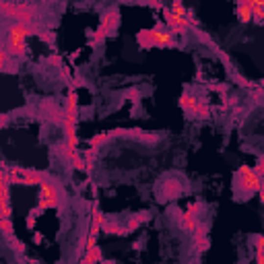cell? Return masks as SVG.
<instances>
[{"instance_id": "1", "label": "cell", "mask_w": 264, "mask_h": 264, "mask_svg": "<svg viewBox=\"0 0 264 264\" xmlns=\"http://www.w3.org/2000/svg\"><path fill=\"white\" fill-rule=\"evenodd\" d=\"M40 23H31V25H23V23H8L4 27V44H6V52L13 60H21L27 56L29 46H27V37L31 35H40L42 31Z\"/></svg>"}, {"instance_id": "2", "label": "cell", "mask_w": 264, "mask_h": 264, "mask_svg": "<svg viewBox=\"0 0 264 264\" xmlns=\"http://www.w3.org/2000/svg\"><path fill=\"white\" fill-rule=\"evenodd\" d=\"M68 204V194L62 188V184L56 178H48L40 186V194H37V207L42 211H64Z\"/></svg>"}, {"instance_id": "3", "label": "cell", "mask_w": 264, "mask_h": 264, "mask_svg": "<svg viewBox=\"0 0 264 264\" xmlns=\"http://www.w3.org/2000/svg\"><path fill=\"white\" fill-rule=\"evenodd\" d=\"M136 42L143 50H151V48H178L175 35H171L161 21H157L151 29H143L136 33Z\"/></svg>"}, {"instance_id": "4", "label": "cell", "mask_w": 264, "mask_h": 264, "mask_svg": "<svg viewBox=\"0 0 264 264\" xmlns=\"http://www.w3.org/2000/svg\"><path fill=\"white\" fill-rule=\"evenodd\" d=\"M236 192L243 198H250L252 194H262V180L258 178L250 165H241L236 173Z\"/></svg>"}, {"instance_id": "5", "label": "cell", "mask_w": 264, "mask_h": 264, "mask_svg": "<svg viewBox=\"0 0 264 264\" xmlns=\"http://www.w3.org/2000/svg\"><path fill=\"white\" fill-rule=\"evenodd\" d=\"M163 11V19H165V29L171 33V35H182V37H186L190 33V25L186 23V19H182V17H175L168 6H163L161 8Z\"/></svg>"}, {"instance_id": "6", "label": "cell", "mask_w": 264, "mask_h": 264, "mask_svg": "<svg viewBox=\"0 0 264 264\" xmlns=\"http://www.w3.org/2000/svg\"><path fill=\"white\" fill-rule=\"evenodd\" d=\"M54 151L60 155V157H62L66 163H71L76 171H85V161H83V155L79 153V149H72V146H68V144L62 141V143H58V144L54 146Z\"/></svg>"}, {"instance_id": "7", "label": "cell", "mask_w": 264, "mask_h": 264, "mask_svg": "<svg viewBox=\"0 0 264 264\" xmlns=\"http://www.w3.org/2000/svg\"><path fill=\"white\" fill-rule=\"evenodd\" d=\"M120 23H122V15H120L118 6H110V8H105V11L101 13V23L99 25H103L107 31H110V37L118 35Z\"/></svg>"}, {"instance_id": "8", "label": "cell", "mask_w": 264, "mask_h": 264, "mask_svg": "<svg viewBox=\"0 0 264 264\" xmlns=\"http://www.w3.org/2000/svg\"><path fill=\"white\" fill-rule=\"evenodd\" d=\"M192 250L194 252H207L211 248V240H209V223H198L196 229L192 233Z\"/></svg>"}, {"instance_id": "9", "label": "cell", "mask_w": 264, "mask_h": 264, "mask_svg": "<svg viewBox=\"0 0 264 264\" xmlns=\"http://www.w3.org/2000/svg\"><path fill=\"white\" fill-rule=\"evenodd\" d=\"M184 192V186L180 180H163L161 182V190H159V200L161 202H171L178 200Z\"/></svg>"}, {"instance_id": "10", "label": "cell", "mask_w": 264, "mask_h": 264, "mask_svg": "<svg viewBox=\"0 0 264 264\" xmlns=\"http://www.w3.org/2000/svg\"><path fill=\"white\" fill-rule=\"evenodd\" d=\"M40 112L42 116H46V120H50L52 124L56 126H62V120H64V110L58 105L54 99H44L42 105H40Z\"/></svg>"}, {"instance_id": "11", "label": "cell", "mask_w": 264, "mask_h": 264, "mask_svg": "<svg viewBox=\"0 0 264 264\" xmlns=\"http://www.w3.org/2000/svg\"><path fill=\"white\" fill-rule=\"evenodd\" d=\"M196 101H198V97H196V95H192L190 91H184V93L180 95L178 103H180L182 112L186 114V118H188V120H194V118H196Z\"/></svg>"}, {"instance_id": "12", "label": "cell", "mask_w": 264, "mask_h": 264, "mask_svg": "<svg viewBox=\"0 0 264 264\" xmlns=\"http://www.w3.org/2000/svg\"><path fill=\"white\" fill-rule=\"evenodd\" d=\"M0 72H8V74H17L19 72V66L15 64V60L6 52L4 37H0Z\"/></svg>"}, {"instance_id": "13", "label": "cell", "mask_w": 264, "mask_h": 264, "mask_svg": "<svg viewBox=\"0 0 264 264\" xmlns=\"http://www.w3.org/2000/svg\"><path fill=\"white\" fill-rule=\"evenodd\" d=\"M103 221H105V215L101 213V209H99V204L97 202H93V209H91V221H89V236H93V238H97L101 233V225H103Z\"/></svg>"}, {"instance_id": "14", "label": "cell", "mask_w": 264, "mask_h": 264, "mask_svg": "<svg viewBox=\"0 0 264 264\" xmlns=\"http://www.w3.org/2000/svg\"><path fill=\"white\" fill-rule=\"evenodd\" d=\"M101 233H107V236H118V238L128 236L126 227H122V225H118L116 221L107 219V217H105V221H103V225H101Z\"/></svg>"}, {"instance_id": "15", "label": "cell", "mask_w": 264, "mask_h": 264, "mask_svg": "<svg viewBox=\"0 0 264 264\" xmlns=\"http://www.w3.org/2000/svg\"><path fill=\"white\" fill-rule=\"evenodd\" d=\"M146 221H151V213L149 211H141V213H136V215H132L130 217V221L126 223V231L128 233H132V231H136L141 227L143 223H146Z\"/></svg>"}, {"instance_id": "16", "label": "cell", "mask_w": 264, "mask_h": 264, "mask_svg": "<svg viewBox=\"0 0 264 264\" xmlns=\"http://www.w3.org/2000/svg\"><path fill=\"white\" fill-rule=\"evenodd\" d=\"M81 155H83V161H85V173L91 175L93 169H95V161H97V155H99V151L91 149V146H89V149H85Z\"/></svg>"}, {"instance_id": "17", "label": "cell", "mask_w": 264, "mask_h": 264, "mask_svg": "<svg viewBox=\"0 0 264 264\" xmlns=\"http://www.w3.org/2000/svg\"><path fill=\"white\" fill-rule=\"evenodd\" d=\"M236 6H238V19H240V23H250L252 21V11H250L252 0H240Z\"/></svg>"}, {"instance_id": "18", "label": "cell", "mask_w": 264, "mask_h": 264, "mask_svg": "<svg viewBox=\"0 0 264 264\" xmlns=\"http://www.w3.org/2000/svg\"><path fill=\"white\" fill-rule=\"evenodd\" d=\"M231 83H236V85H240V87H243V89H248V91H252V89H258V83H254V81H250V79H246L243 74H240V72H236L233 71L231 72Z\"/></svg>"}, {"instance_id": "19", "label": "cell", "mask_w": 264, "mask_h": 264, "mask_svg": "<svg viewBox=\"0 0 264 264\" xmlns=\"http://www.w3.org/2000/svg\"><path fill=\"white\" fill-rule=\"evenodd\" d=\"M196 118H200V120L211 118V103H209L207 97H200V99L196 101Z\"/></svg>"}, {"instance_id": "20", "label": "cell", "mask_w": 264, "mask_h": 264, "mask_svg": "<svg viewBox=\"0 0 264 264\" xmlns=\"http://www.w3.org/2000/svg\"><path fill=\"white\" fill-rule=\"evenodd\" d=\"M6 243H8V248H11V250L17 254L19 258H23L25 254H27V246H25V241H21V240H19L17 236L8 238V240H6Z\"/></svg>"}, {"instance_id": "21", "label": "cell", "mask_w": 264, "mask_h": 264, "mask_svg": "<svg viewBox=\"0 0 264 264\" xmlns=\"http://www.w3.org/2000/svg\"><path fill=\"white\" fill-rule=\"evenodd\" d=\"M83 258L91 260L93 264H103V262H105V260H103V252H101V248H99V246L87 248V250H85V254H83Z\"/></svg>"}, {"instance_id": "22", "label": "cell", "mask_w": 264, "mask_h": 264, "mask_svg": "<svg viewBox=\"0 0 264 264\" xmlns=\"http://www.w3.org/2000/svg\"><path fill=\"white\" fill-rule=\"evenodd\" d=\"M250 11H252V21L256 25H262L264 23V4L262 2H254V0H252Z\"/></svg>"}, {"instance_id": "23", "label": "cell", "mask_w": 264, "mask_h": 264, "mask_svg": "<svg viewBox=\"0 0 264 264\" xmlns=\"http://www.w3.org/2000/svg\"><path fill=\"white\" fill-rule=\"evenodd\" d=\"M107 141H110V132H95L91 139H89V146H91V149L99 151V146H103Z\"/></svg>"}, {"instance_id": "24", "label": "cell", "mask_w": 264, "mask_h": 264, "mask_svg": "<svg viewBox=\"0 0 264 264\" xmlns=\"http://www.w3.org/2000/svg\"><path fill=\"white\" fill-rule=\"evenodd\" d=\"M0 236H2L4 240L15 236V227H13V221L11 219H0Z\"/></svg>"}, {"instance_id": "25", "label": "cell", "mask_w": 264, "mask_h": 264, "mask_svg": "<svg viewBox=\"0 0 264 264\" xmlns=\"http://www.w3.org/2000/svg\"><path fill=\"white\" fill-rule=\"evenodd\" d=\"M238 105H240V97L238 95H229V93L221 95V107L223 110H231V107H238Z\"/></svg>"}, {"instance_id": "26", "label": "cell", "mask_w": 264, "mask_h": 264, "mask_svg": "<svg viewBox=\"0 0 264 264\" xmlns=\"http://www.w3.org/2000/svg\"><path fill=\"white\" fill-rule=\"evenodd\" d=\"M37 37H40V40H42L44 44L52 46V50L56 48V33H54V31H50V29H42L40 35H37Z\"/></svg>"}, {"instance_id": "27", "label": "cell", "mask_w": 264, "mask_h": 264, "mask_svg": "<svg viewBox=\"0 0 264 264\" xmlns=\"http://www.w3.org/2000/svg\"><path fill=\"white\" fill-rule=\"evenodd\" d=\"M207 89L209 91H215V93H219V95H225L229 91V83H209L207 85Z\"/></svg>"}, {"instance_id": "28", "label": "cell", "mask_w": 264, "mask_h": 264, "mask_svg": "<svg viewBox=\"0 0 264 264\" xmlns=\"http://www.w3.org/2000/svg\"><path fill=\"white\" fill-rule=\"evenodd\" d=\"M124 99H128L132 103H139L141 101V91L136 89V87H132V89H128V91L124 93Z\"/></svg>"}, {"instance_id": "29", "label": "cell", "mask_w": 264, "mask_h": 264, "mask_svg": "<svg viewBox=\"0 0 264 264\" xmlns=\"http://www.w3.org/2000/svg\"><path fill=\"white\" fill-rule=\"evenodd\" d=\"M81 87H87V81L83 79L81 74H76L74 79L71 81V85H68V89H71V91H76V89H81Z\"/></svg>"}, {"instance_id": "30", "label": "cell", "mask_w": 264, "mask_h": 264, "mask_svg": "<svg viewBox=\"0 0 264 264\" xmlns=\"http://www.w3.org/2000/svg\"><path fill=\"white\" fill-rule=\"evenodd\" d=\"M252 169H254V173H256L260 180H264V157H262V155H258V159H256V165H254Z\"/></svg>"}, {"instance_id": "31", "label": "cell", "mask_w": 264, "mask_h": 264, "mask_svg": "<svg viewBox=\"0 0 264 264\" xmlns=\"http://www.w3.org/2000/svg\"><path fill=\"white\" fill-rule=\"evenodd\" d=\"M11 114H0V128H6L8 124H11Z\"/></svg>"}, {"instance_id": "32", "label": "cell", "mask_w": 264, "mask_h": 264, "mask_svg": "<svg viewBox=\"0 0 264 264\" xmlns=\"http://www.w3.org/2000/svg\"><path fill=\"white\" fill-rule=\"evenodd\" d=\"M48 62H50L52 66H56V68H60V66H62V58L54 54V56H50V58H48Z\"/></svg>"}, {"instance_id": "33", "label": "cell", "mask_w": 264, "mask_h": 264, "mask_svg": "<svg viewBox=\"0 0 264 264\" xmlns=\"http://www.w3.org/2000/svg\"><path fill=\"white\" fill-rule=\"evenodd\" d=\"M35 217H31V215H27V219H25V223H27V229H33L35 227Z\"/></svg>"}, {"instance_id": "34", "label": "cell", "mask_w": 264, "mask_h": 264, "mask_svg": "<svg viewBox=\"0 0 264 264\" xmlns=\"http://www.w3.org/2000/svg\"><path fill=\"white\" fill-rule=\"evenodd\" d=\"M42 213H46V211H42L40 207H35V209H31V211H29L27 215H31V217H35V219H37V217H42Z\"/></svg>"}, {"instance_id": "35", "label": "cell", "mask_w": 264, "mask_h": 264, "mask_svg": "<svg viewBox=\"0 0 264 264\" xmlns=\"http://www.w3.org/2000/svg\"><path fill=\"white\" fill-rule=\"evenodd\" d=\"M33 241H35V243H42V241H44V236H42V233H37V231H35V236H33Z\"/></svg>"}, {"instance_id": "36", "label": "cell", "mask_w": 264, "mask_h": 264, "mask_svg": "<svg viewBox=\"0 0 264 264\" xmlns=\"http://www.w3.org/2000/svg\"><path fill=\"white\" fill-rule=\"evenodd\" d=\"M79 264H93V262H91V260H87V258H81Z\"/></svg>"}]
</instances>
